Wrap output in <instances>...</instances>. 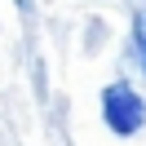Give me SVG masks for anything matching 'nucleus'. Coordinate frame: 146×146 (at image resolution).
<instances>
[{"mask_svg": "<svg viewBox=\"0 0 146 146\" xmlns=\"http://www.w3.org/2000/svg\"><path fill=\"white\" fill-rule=\"evenodd\" d=\"M102 119L115 137H137L146 128V98L133 89V84L115 80L102 89Z\"/></svg>", "mask_w": 146, "mask_h": 146, "instance_id": "1", "label": "nucleus"}, {"mask_svg": "<svg viewBox=\"0 0 146 146\" xmlns=\"http://www.w3.org/2000/svg\"><path fill=\"white\" fill-rule=\"evenodd\" d=\"M133 53H137V66H142V75H146V13L133 18Z\"/></svg>", "mask_w": 146, "mask_h": 146, "instance_id": "2", "label": "nucleus"}, {"mask_svg": "<svg viewBox=\"0 0 146 146\" xmlns=\"http://www.w3.org/2000/svg\"><path fill=\"white\" fill-rule=\"evenodd\" d=\"M18 5H22V9H27V5H31V0H18Z\"/></svg>", "mask_w": 146, "mask_h": 146, "instance_id": "3", "label": "nucleus"}]
</instances>
